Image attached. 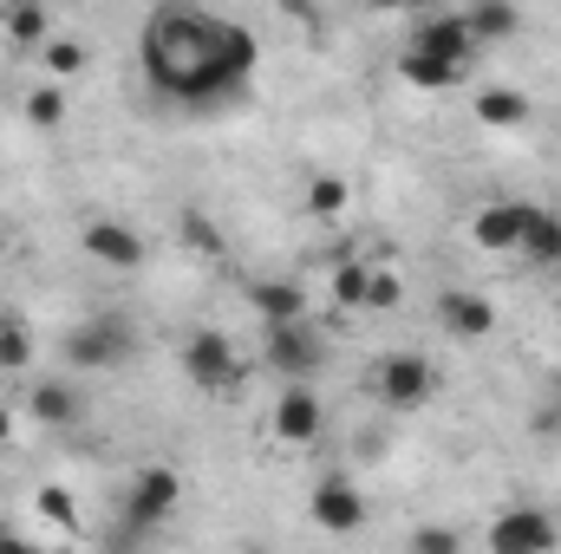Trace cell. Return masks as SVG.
<instances>
[{
  "label": "cell",
  "instance_id": "6da1fadb",
  "mask_svg": "<svg viewBox=\"0 0 561 554\" xmlns=\"http://www.w3.org/2000/svg\"><path fill=\"white\" fill-rule=\"evenodd\" d=\"M262 46L242 20H216L203 7H157L144 20V79L176 105H222L249 92Z\"/></svg>",
  "mask_w": 561,
  "mask_h": 554
},
{
  "label": "cell",
  "instance_id": "7a4b0ae2",
  "mask_svg": "<svg viewBox=\"0 0 561 554\" xmlns=\"http://www.w3.org/2000/svg\"><path fill=\"white\" fill-rule=\"evenodd\" d=\"M131 346H138V326L125 320V313H92V320H79L72 333H66V366L72 372H112V366H125L131 359Z\"/></svg>",
  "mask_w": 561,
  "mask_h": 554
},
{
  "label": "cell",
  "instance_id": "3957f363",
  "mask_svg": "<svg viewBox=\"0 0 561 554\" xmlns=\"http://www.w3.org/2000/svg\"><path fill=\"white\" fill-rule=\"evenodd\" d=\"M373 392L392 405V412H419L437 399V366L424 353H386L379 372H373Z\"/></svg>",
  "mask_w": 561,
  "mask_h": 554
},
{
  "label": "cell",
  "instance_id": "277c9868",
  "mask_svg": "<svg viewBox=\"0 0 561 554\" xmlns=\"http://www.w3.org/2000/svg\"><path fill=\"white\" fill-rule=\"evenodd\" d=\"M183 379L196 392H236L242 385V359L222 333H190L183 339Z\"/></svg>",
  "mask_w": 561,
  "mask_h": 554
},
{
  "label": "cell",
  "instance_id": "5b68a950",
  "mask_svg": "<svg viewBox=\"0 0 561 554\" xmlns=\"http://www.w3.org/2000/svg\"><path fill=\"white\" fill-rule=\"evenodd\" d=\"M176 503H183V476H176L170 463H144L138 476H131V489H125V509H131V522H138V529L170 522V516H176Z\"/></svg>",
  "mask_w": 561,
  "mask_h": 554
},
{
  "label": "cell",
  "instance_id": "8992f818",
  "mask_svg": "<svg viewBox=\"0 0 561 554\" xmlns=\"http://www.w3.org/2000/svg\"><path fill=\"white\" fill-rule=\"evenodd\" d=\"M437 326L450 333V339H490L496 333V300L490 293H477V287H444L437 293Z\"/></svg>",
  "mask_w": 561,
  "mask_h": 554
},
{
  "label": "cell",
  "instance_id": "52a82bcc",
  "mask_svg": "<svg viewBox=\"0 0 561 554\" xmlns=\"http://www.w3.org/2000/svg\"><path fill=\"white\" fill-rule=\"evenodd\" d=\"M79 249H85L99 268H144V235L131 222H118V216H92V222L79 229Z\"/></svg>",
  "mask_w": 561,
  "mask_h": 554
},
{
  "label": "cell",
  "instance_id": "ba28073f",
  "mask_svg": "<svg viewBox=\"0 0 561 554\" xmlns=\"http://www.w3.org/2000/svg\"><path fill=\"white\" fill-rule=\"evenodd\" d=\"M529 203H490L470 216V242L490 249V255H523V235H529Z\"/></svg>",
  "mask_w": 561,
  "mask_h": 554
},
{
  "label": "cell",
  "instance_id": "9c48e42d",
  "mask_svg": "<svg viewBox=\"0 0 561 554\" xmlns=\"http://www.w3.org/2000/svg\"><path fill=\"white\" fill-rule=\"evenodd\" d=\"M556 542H561V529L542 509H503L490 522V549L496 554H542V549H556Z\"/></svg>",
  "mask_w": 561,
  "mask_h": 554
},
{
  "label": "cell",
  "instance_id": "30bf717a",
  "mask_svg": "<svg viewBox=\"0 0 561 554\" xmlns=\"http://www.w3.org/2000/svg\"><path fill=\"white\" fill-rule=\"evenodd\" d=\"M405 46H419V53H444V59H457V66L477 59V33H470L463 13H424L419 26L405 33Z\"/></svg>",
  "mask_w": 561,
  "mask_h": 554
},
{
  "label": "cell",
  "instance_id": "8fae6325",
  "mask_svg": "<svg viewBox=\"0 0 561 554\" xmlns=\"http://www.w3.org/2000/svg\"><path fill=\"white\" fill-rule=\"evenodd\" d=\"M268 366H275L280 379H307L320 366V346L307 333V313L300 320H268Z\"/></svg>",
  "mask_w": 561,
  "mask_h": 554
},
{
  "label": "cell",
  "instance_id": "7c38bea8",
  "mask_svg": "<svg viewBox=\"0 0 561 554\" xmlns=\"http://www.w3.org/2000/svg\"><path fill=\"white\" fill-rule=\"evenodd\" d=\"M313 522H320L327 535H353V529L366 522V496H359L346 476H327V483L313 489Z\"/></svg>",
  "mask_w": 561,
  "mask_h": 554
},
{
  "label": "cell",
  "instance_id": "4fadbf2b",
  "mask_svg": "<svg viewBox=\"0 0 561 554\" xmlns=\"http://www.w3.org/2000/svg\"><path fill=\"white\" fill-rule=\"evenodd\" d=\"M268 424H275L280 443H313V437H320V424H327V412H320V399L294 379V385L275 399V417H268Z\"/></svg>",
  "mask_w": 561,
  "mask_h": 554
},
{
  "label": "cell",
  "instance_id": "5bb4252c",
  "mask_svg": "<svg viewBox=\"0 0 561 554\" xmlns=\"http://www.w3.org/2000/svg\"><path fill=\"white\" fill-rule=\"evenodd\" d=\"M20 118H26L33 131H59V125L72 118V85H66V79L26 85V92H20Z\"/></svg>",
  "mask_w": 561,
  "mask_h": 554
},
{
  "label": "cell",
  "instance_id": "9a60e30c",
  "mask_svg": "<svg viewBox=\"0 0 561 554\" xmlns=\"http://www.w3.org/2000/svg\"><path fill=\"white\" fill-rule=\"evenodd\" d=\"M470 112H477L483 131H516V125H529V99H523L516 85H477Z\"/></svg>",
  "mask_w": 561,
  "mask_h": 554
},
{
  "label": "cell",
  "instance_id": "2e32d148",
  "mask_svg": "<svg viewBox=\"0 0 561 554\" xmlns=\"http://www.w3.org/2000/svg\"><path fill=\"white\" fill-rule=\"evenodd\" d=\"M463 72H470V66H457V59H444V53L399 46V79H405V85H419V92H450Z\"/></svg>",
  "mask_w": 561,
  "mask_h": 554
},
{
  "label": "cell",
  "instance_id": "e0dca14e",
  "mask_svg": "<svg viewBox=\"0 0 561 554\" xmlns=\"http://www.w3.org/2000/svg\"><path fill=\"white\" fill-rule=\"evenodd\" d=\"M26 412L39 417V424H79V392L72 385H59V379H39L33 392H26Z\"/></svg>",
  "mask_w": 561,
  "mask_h": 554
},
{
  "label": "cell",
  "instance_id": "ac0fdd59",
  "mask_svg": "<svg viewBox=\"0 0 561 554\" xmlns=\"http://www.w3.org/2000/svg\"><path fill=\"white\" fill-rule=\"evenodd\" d=\"M463 20H470V33H477V46H483V39H510V33L523 26V13H516V0H477V7L463 13Z\"/></svg>",
  "mask_w": 561,
  "mask_h": 554
},
{
  "label": "cell",
  "instance_id": "d6986e66",
  "mask_svg": "<svg viewBox=\"0 0 561 554\" xmlns=\"http://www.w3.org/2000/svg\"><path fill=\"white\" fill-rule=\"evenodd\" d=\"M523 255H529L536 268H556V262H561V216H556V209H536V216H529Z\"/></svg>",
  "mask_w": 561,
  "mask_h": 554
},
{
  "label": "cell",
  "instance_id": "ffe728a7",
  "mask_svg": "<svg viewBox=\"0 0 561 554\" xmlns=\"http://www.w3.org/2000/svg\"><path fill=\"white\" fill-rule=\"evenodd\" d=\"M7 33H13V46H46L53 39V20H46L39 0H13L7 7Z\"/></svg>",
  "mask_w": 561,
  "mask_h": 554
},
{
  "label": "cell",
  "instance_id": "44dd1931",
  "mask_svg": "<svg viewBox=\"0 0 561 554\" xmlns=\"http://www.w3.org/2000/svg\"><path fill=\"white\" fill-rule=\"evenodd\" d=\"M346 203H353L346 176H313V183H307V216H320V222H340V216H346Z\"/></svg>",
  "mask_w": 561,
  "mask_h": 554
},
{
  "label": "cell",
  "instance_id": "7402d4cb",
  "mask_svg": "<svg viewBox=\"0 0 561 554\" xmlns=\"http://www.w3.org/2000/svg\"><path fill=\"white\" fill-rule=\"evenodd\" d=\"M255 307H262V320H300L307 313V300H300L294 280H262L255 287Z\"/></svg>",
  "mask_w": 561,
  "mask_h": 554
},
{
  "label": "cell",
  "instance_id": "603a6c76",
  "mask_svg": "<svg viewBox=\"0 0 561 554\" xmlns=\"http://www.w3.org/2000/svg\"><path fill=\"white\" fill-rule=\"evenodd\" d=\"M92 66V53H85V39H46V79H79Z\"/></svg>",
  "mask_w": 561,
  "mask_h": 554
},
{
  "label": "cell",
  "instance_id": "cb8c5ba5",
  "mask_svg": "<svg viewBox=\"0 0 561 554\" xmlns=\"http://www.w3.org/2000/svg\"><path fill=\"white\" fill-rule=\"evenodd\" d=\"M26 359H33V333H26V320L0 313V372H20Z\"/></svg>",
  "mask_w": 561,
  "mask_h": 554
},
{
  "label": "cell",
  "instance_id": "d4e9b609",
  "mask_svg": "<svg viewBox=\"0 0 561 554\" xmlns=\"http://www.w3.org/2000/svg\"><path fill=\"white\" fill-rule=\"evenodd\" d=\"M366 287H373V268L366 262H340L333 268V300L340 307H366Z\"/></svg>",
  "mask_w": 561,
  "mask_h": 554
},
{
  "label": "cell",
  "instance_id": "484cf974",
  "mask_svg": "<svg viewBox=\"0 0 561 554\" xmlns=\"http://www.w3.org/2000/svg\"><path fill=\"white\" fill-rule=\"evenodd\" d=\"M33 503H39V516H46V522H59V529H72V496H66L59 483H46V489H39Z\"/></svg>",
  "mask_w": 561,
  "mask_h": 554
},
{
  "label": "cell",
  "instance_id": "4316f807",
  "mask_svg": "<svg viewBox=\"0 0 561 554\" xmlns=\"http://www.w3.org/2000/svg\"><path fill=\"white\" fill-rule=\"evenodd\" d=\"M399 293H405V280L392 275V268H373V287H366V307H399Z\"/></svg>",
  "mask_w": 561,
  "mask_h": 554
},
{
  "label": "cell",
  "instance_id": "83f0119b",
  "mask_svg": "<svg viewBox=\"0 0 561 554\" xmlns=\"http://www.w3.org/2000/svg\"><path fill=\"white\" fill-rule=\"evenodd\" d=\"M412 549H437V554H450V549H457V535H450V529H419V535H412Z\"/></svg>",
  "mask_w": 561,
  "mask_h": 554
},
{
  "label": "cell",
  "instance_id": "f1b7e54d",
  "mask_svg": "<svg viewBox=\"0 0 561 554\" xmlns=\"http://www.w3.org/2000/svg\"><path fill=\"white\" fill-rule=\"evenodd\" d=\"M379 13H424V7H437V0H373Z\"/></svg>",
  "mask_w": 561,
  "mask_h": 554
},
{
  "label": "cell",
  "instance_id": "f546056e",
  "mask_svg": "<svg viewBox=\"0 0 561 554\" xmlns=\"http://www.w3.org/2000/svg\"><path fill=\"white\" fill-rule=\"evenodd\" d=\"M0 262H7V229H0Z\"/></svg>",
  "mask_w": 561,
  "mask_h": 554
}]
</instances>
